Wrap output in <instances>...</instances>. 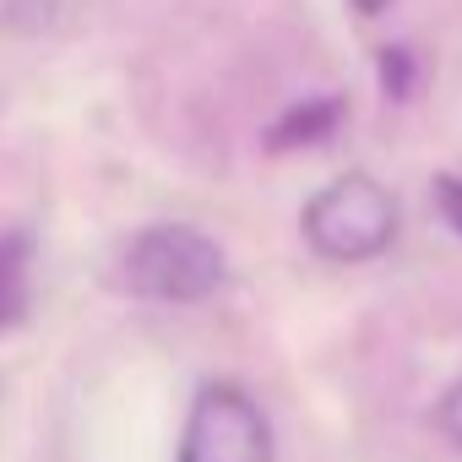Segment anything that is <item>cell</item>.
Instances as JSON below:
<instances>
[{"mask_svg":"<svg viewBox=\"0 0 462 462\" xmlns=\"http://www.w3.org/2000/svg\"><path fill=\"white\" fill-rule=\"evenodd\" d=\"M305 240L327 262H375L397 240V196L370 174H337L305 201Z\"/></svg>","mask_w":462,"mask_h":462,"instance_id":"obj_1","label":"cell"},{"mask_svg":"<svg viewBox=\"0 0 462 462\" xmlns=\"http://www.w3.org/2000/svg\"><path fill=\"white\" fill-rule=\"evenodd\" d=\"M228 278V262L217 240H207L190 223H152L125 251V289L158 305H196L217 294Z\"/></svg>","mask_w":462,"mask_h":462,"instance_id":"obj_2","label":"cell"},{"mask_svg":"<svg viewBox=\"0 0 462 462\" xmlns=\"http://www.w3.org/2000/svg\"><path fill=\"white\" fill-rule=\"evenodd\" d=\"M180 462H273L267 413L235 381L201 386L196 402H190V413H185Z\"/></svg>","mask_w":462,"mask_h":462,"instance_id":"obj_3","label":"cell"},{"mask_svg":"<svg viewBox=\"0 0 462 462\" xmlns=\"http://www.w3.org/2000/svg\"><path fill=\"white\" fill-rule=\"evenodd\" d=\"M33 300V240L0 235V327H17Z\"/></svg>","mask_w":462,"mask_h":462,"instance_id":"obj_4","label":"cell"},{"mask_svg":"<svg viewBox=\"0 0 462 462\" xmlns=\"http://www.w3.org/2000/svg\"><path fill=\"white\" fill-rule=\"evenodd\" d=\"M343 120V104L337 98H310V104H294L273 131H267V147L273 152H289V147H316L337 131Z\"/></svg>","mask_w":462,"mask_h":462,"instance_id":"obj_5","label":"cell"},{"mask_svg":"<svg viewBox=\"0 0 462 462\" xmlns=\"http://www.w3.org/2000/svg\"><path fill=\"white\" fill-rule=\"evenodd\" d=\"M435 207H440V217L462 235V180L457 174H435Z\"/></svg>","mask_w":462,"mask_h":462,"instance_id":"obj_6","label":"cell"},{"mask_svg":"<svg viewBox=\"0 0 462 462\" xmlns=\"http://www.w3.org/2000/svg\"><path fill=\"white\" fill-rule=\"evenodd\" d=\"M381 71H386V93L408 98V88H413V71H408V50H386V55H381Z\"/></svg>","mask_w":462,"mask_h":462,"instance_id":"obj_7","label":"cell"},{"mask_svg":"<svg viewBox=\"0 0 462 462\" xmlns=\"http://www.w3.org/2000/svg\"><path fill=\"white\" fill-rule=\"evenodd\" d=\"M435 424L446 430V440H457L462 446V381L440 397V408H435Z\"/></svg>","mask_w":462,"mask_h":462,"instance_id":"obj_8","label":"cell"},{"mask_svg":"<svg viewBox=\"0 0 462 462\" xmlns=\"http://www.w3.org/2000/svg\"><path fill=\"white\" fill-rule=\"evenodd\" d=\"M348 6H354V12H359V17H381V12H386V6H392V0H348Z\"/></svg>","mask_w":462,"mask_h":462,"instance_id":"obj_9","label":"cell"}]
</instances>
